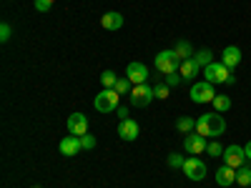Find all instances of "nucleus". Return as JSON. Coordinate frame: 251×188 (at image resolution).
<instances>
[{
    "instance_id": "1",
    "label": "nucleus",
    "mask_w": 251,
    "mask_h": 188,
    "mask_svg": "<svg viewBox=\"0 0 251 188\" xmlns=\"http://www.w3.org/2000/svg\"><path fill=\"white\" fill-rule=\"evenodd\" d=\"M224 131H226V123H224V118L216 111L214 113H203L196 120V133L203 136V138H219Z\"/></svg>"
},
{
    "instance_id": "2",
    "label": "nucleus",
    "mask_w": 251,
    "mask_h": 188,
    "mask_svg": "<svg viewBox=\"0 0 251 188\" xmlns=\"http://www.w3.org/2000/svg\"><path fill=\"white\" fill-rule=\"evenodd\" d=\"M203 75H206V80L211 83V86H214V83H224V86H234V83H236V75H231V68H226L221 60L219 63L214 60L211 66H206Z\"/></svg>"
},
{
    "instance_id": "3",
    "label": "nucleus",
    "mask_w": 251,
    "mask_h": 188,
    "mask_svg": "<svg viewBox=\"0 0 251 188\" xmlns=\"http://www.w3.org/2000/svg\"><path fill=\"white\" fill-rule=\"evenodd\" d=\"M118 91L116 88H103L98 95H96V100H93V106H96V111L98 113H113L116 108H118Z\"/></svg>"
},
{
    "instance_id": "4",
    "label": "nucleus",
    "mask_w": 251,
    "mask_h": 188,
    "mask_svg": "<svg viewBox=\"0 0 251 188\" xmlns=\"http://www.w3.org/2000/svg\"><path fill=\"white\" fill-rule=\"evenodd\" d=\"M178 68H181V60L176 58L174 48H171V50H161V53H156V70H158V73L171 75V73H178Z\"/></svg>"
},
{
    "instance_id": "5",
    "label": "nucleus",
    "mask_w": 251,
    "mask_h": 188,
    "mask_svg": "<svg viewBox=\"0 0 251 188\" xmlns=\"http://www.w3.org/2000/svg\"><path fill=\"white\" fill-rule=\"evenodd\" d=\"M131 106H136V108H146L149 103L156 98V91H153V86H149V83H141V86H133L131 88Z\"/></svg>"
},
{
    "instance_id": "6",
    "label": "nucleus",
    "mask_w": 251,
    "mask_h": 188,
    "mask_svg": "<svg viewBox=\"0 0 251 188\" xmlns=\"http://www.w3.org/2000/svg\"><path fill=\"white\" fill-rule=\"evenodd\" d=\"M191 100L194 103H211L214 98H216V93H214V86L208 80H199V83H194L191 86Z\"/></svg>"
},
{
    "instance_id": "7",
    "label": "nucleus",
    "mask_w": 251,
    "mask_h": 188,
    "mask_svg": "<svg viewBox=\"0 0 251 188\" xmlns=\"http://www.w3.org/2000/svg\"><path fill=\"white\" fill-rule=\"evenodd\" d=\"M224 163L226 165H231V168H241V165H244V161H249L246 158V151H244V145H226V148H224Z\"/></svg>"
},
{
    "instance_id": "8",
    "label": "nucleus",
    "mask_w": 251,
    "mask_h": 188,
    "mask_svg": "<svg viewBox=\"0 0 251 188\" xmlns=\"http://www.w3.org/2000/svg\"><path fill=\"white\" fill-rule=\"evenodd\" d=\"M183 173H186L188 181H203V178H206V163L199 161L196 156L186 158V163H183Z\"/></svg>"
},
{
    "instance_id": "9",
    "label": "nucleus",
    "mask_w": 251,
    "mask_h": 188,
    "mask_svg": "<svg viewBox=\"0 0 251 188\" xmlns=\"http://www.w3.org/2000/svg\"><path fill=\"white\" fill-rule=\"evenodd\" d=\"M206 145H208V138L199 136L196 131H194V133H188V136L183 138V151H186L188 156H199V153H203V151H206Z\"/></svg>"
},
{
    "instance_id": "10",
    "label": "nucleus",
    "mask_w": 251,
    "mask_h": 188,
    "mask_svg": "<svg viewBox=\"0 0 251 188\" xmlns=\"http://www.w3.org/2000/svg\"><path fill=\"white\" fill-rule=\"evenodd\" d=\"M126 78H128L133 86H141V83L149 80V68H146L143 63H128V68H126Z\"/></svg>"
},
{
    "instance_id": "11",
    "label": "nucleus",
    "mask_w": 251,
    "mask_h": 188,
    "mask_svg": "<svg viewBox=\"0 0 251 188\" xmlns=\"http://www.w3.org/2000/svg\"><path fill=\"white\" fill-rule=\"evenodd\" d=\"M68 133L71 136H86L88 133V118L83 116V113L68 116Z\"/></svg>"
},
{
    "instance_id": "12",
    "label": "nucleus",
    "mask_w": 251,
    "mask_h": 188,
    "mask_svg": "<svg viewBox=\"0 0 251 188\" xmlns=\"http://www.w3.org/2000/svg\"><path fill=\"white\" fill-rule=\"evenodd\" d=\"M60 156H66V158H71V156H75L78 151H83V145H80V136H66L60 141Z\"/></svg>"
},
{
    "instance_id": "13",
    "label": "nucleus",
    "mask_w": 251,
    "mask_h": 188,
    "mask_svg": "<svg viewBox=\"0 0 251 188\" xmlns=\"http://www.w3.org/2000/svg\"><path fill=\"white\" fill-rule=\"evenodd\" d=\"M138 133H141V125L136 123V120H121L118 123V136L123 138V141H136L138 138Z\"/></svg>"
},
{
    "instance_id": "14",
    "label": "nucleus",
    "mask_w": 251,
    "mask_h": 188,
    "mask_svg": "<svg viewBox=\"0 0 251 188\" xmlns=\"http://www.w3.org/2000/svg\"><path fill=\"white\" fill-rule=\"evenodd\" d=\"M216 183L221 188H228V186H234L236 183V168H231V165H221V168L216 171Z\"/></svg>"
},
{
    "instance_id": "15",
    "label": "nucleus",
    "mask_w": 251,
    "mask_h": 188,
    "mask_svg": "<svg viewBox=\"0 0 251 188\" xmlns=\"http://www.w3.org/2000/svg\"><path fill=\"white\" fill-rule=\"evenodd\" d=\"M199 70H201V66L196 63V58L181 60V68H178V73H181V78H183V80H196Z\"/></svg>"
},
{
    "instance_id": "16",
    "label": "nucleus",
    "mask_w": 251,
    "mask_h": 188,
    "mask_svg": "<svg viewBox=\"0 0 251 188\" xmlns=\"http://www.w3.org/2000/svg\"><path fill=\"white\" fill-rule=\"evenodd\" d=\"M100 25L106 28V30H118V28H123V15L116 13V10L103 13V15H100Z\"/></svg>"
},
{
    "instance_id": "17",
    "label": "nucleus",
    "mask_w": 251,
    "mask_h": 188,
    "mask_svg": "<svg viewBox=\"0 0 251 188\" xmlns=\"http://www.w3.org/2000/svg\"><path fill=\"white\" fill-rule=\"evenodd\" d=\"M221 63L226 68H236L239 63H241V50L236 48V46H228V48H224V53H221Z\"/></svg>"
},
{
    "instance_id": "18",
    "label": "nucleus",
    "mask_w": 251,
    "mask_h": 188,
    "mask_svg": "<svg viewBox=\"0 0 251 188\" xmlns=\"http://www.w3.org/2000/svg\"><path fill=\"white\" fill-rule=\"evenodd\" d=\"M174 53H176L178 60H188V58H194V55H196L194 48H191V43H186V40H178L176 48H174Z\"/></svg>"
},
{
    "instance_id": "19",
    "label": "nucleus",
    "mask_w": 251,
    "mask_h": 188,
    "mask_svg": "<svg viewBox=\"0 0 251 188\" xmlns=\"http://www.w3.org/2000/svg\"><path fill=\"white\" fill-rule=\"evenodd\" d=\"M176 128H178L181 133H194V131H196V120L188 118V116H181V118L176 120Z\"/></svg>"
},
{
    "instance_id": "20",
    "label": "nucleus",
    "mask_w": 251,
    "mask_h": 188,
    "mask_svg": "<svg viewBox=\"0 0 251 188\" xmlns=\"http://www.w3.org/2000/svg\"><path fill=\"white\" fill-rule=\"evenodd\" d=\"M211 106H214L216 113H226L228 108H231V98H228V95H216V98L211 100Z\"/></svg>"
},
{
    "instance_id": "21",
    "label": "nucleus",
    "mask_w": 251,
    "mask_h": 188,
    "mask_svg": "<svg viewBox=\"0 0 251 188\" xmlns=\"http://www.w3.org/2000/svg\"><path fill=\"white\" fill-rule=\"evenodd\" d=\"M236 183H239L241 188L251 186V168H249V165H241V168H236Z\"/></svg>"
},
{
    "instance_id": "22",
    "label": "nucleus",
    "mask_w": 251,
    "mask_h": 188,
    "mask_svg": "<svg viewBox=\"0 0 251 188\" xmlns=\"http://www.w3.org/2000/svg\"><path fill=\"white\" fill-rule=\"evenodd\" d=\"M194 58H196V63H199V66H201V68H206V66H211V63H214V53H211V50H208V48H203V50H199V53H196Z\"/></svg>"
},
{
    "instance_id": "23",
    "label": "nucleus",
    "mask_w": 251,
    "mask_h": 188,
    "mask_svg": "<svg viewBox=\"0 0 251 188\" xmlns=\"http://www.w3.org/2000/svg\"><path fill=\"white\" fill-rule=\"evenodd\" d=\"M116 73L113 70H103L100 73V83H103V88H116Z\"/></svg>"
},
{
    "instance_id": "24",
    "label": "nucleus",
    "mask_w": 251,
    "mask_h": 188,
    "mask_svg": "<svg viewBox=\"0 0 251 188\" xmlns=\"http://www.w3.org/2000/svg\"><path fill=\"white\" fill-rule=\"evenodd\" d=\"M131 88H133V83H131L128 78H118V80H116V91H118L121 95L131 93Z\"/></svg>"
},
{
    "instance_id": "25",
    "label": "nucleus",
    "mask_w": 251,
    "mask_h": 188,
    "mask_svg": "<svg viewBox=\"0 0 251 188\" xmlns=\"http://www.w3.org/2000/svg\"><path fill=\"white\" fill-rule=\"evenodd\" d=\"M206 153H208V156H214V158H216V156H224L221 143H219V141H211V143L206 145Z\"/></svg>"
},
{
    "instance_id": "26",
    "label": "nucleus",
    "mask_w": 251,
    "mask_h": 188,
    "mask_svg": "<svg viewBox=\"0 0 251 188\" xmlns=\"http://www.w3.org/2000/svg\"><path fill=\"white\" fill-rule=\"evenodd\" d=\"M80 145H83V151H93L96 148V136H80Z\"/></svg>"
},
{
    "instance_id": "27",
    "label": "nucleus",
    "mask_w": 251,
    "mask_h": 188,
    "mask_svg": "<svg viewBox=\"0 0 251 188\" xmlns=\"http://www.w3.org/2000/svg\"><path fill=\"white\" fill-rule=\"evenodd\" d=\"M183 163H186L183 156H178V153H171L169 156V165H171V168H183Z\"/></svg>"
},
{
    "instance_id": "28",
    "label": "nucleus",
    "mask_w": 251,
    "mask_h": 188,
    "mask_svg": "<svg viewBox=\"0 0 251 188\" xmlns=\"http://www.w3.org/2000/svg\"><path fill=\"white\" fill-rule=\"evenodd\" d=\"M53 3H55V0H35V10L38 13H48L53 8Z\"/></svg>"
},
{
    "instance_id": "29",
    "label": "nucleus",
    "mask_w": 251,
    "mask_h": 188,
    "mask_svg": "<svg viewBox=\"0 0 251 188\" xmlns=\"http://www.w3.org/2000/svg\"><path fill=\"white\" fill-rule=\"evenodd\" d=\"M153 91H156V98H158V100L169 98V86H166V83H158V86H153Z\"/></svg>"
},
{
    "instance_id": "30",
    "label": "nucleus",
    "mask_w": 251,
    "mask_h": 188,
    "mask_svg": "<svg viewBox=\"0 0 251 188\" xmlns=\"http://www.w3.org/2000/svg\"><path fill=\"white\" fill-rule=\"evenodd\" d=\"M183 78H181V73H171V75H166V86L169 88H174V86H178Z\"/></svg>"
},
{
    "instance_id": "31",
    "label": "nucleus",
    "mask_w": 251,
    "mask_h": 188,
    "mask_svg": "<svg viewBox=\"0 0 251 188\" xmlns=\"http://www.w3.org/2000/svg\"><path fill=\"white\" fill-rule=\"evenodd\" d=\"M10 25L8 23H3V25H0V40H3V43H8V40H10Z\"/></svg>"
},
{
    "instance_id": "32",
    "label": "nucleus",
    "mask_w": 251,
    "mask_h": 188,
    "mask_svg": "<svg viewBox=\"0 0 251 188\" xmlns=\"http://www.w3.org/2000/svg\"><path fill=\"white\" fill-rule=\"evenodd\" d=\"M116 116H118V120H128V108H116Z\"/></svg>"
},
{
    "instance_id": "33",
    "label": "nucleus",
    "mask_w": 251,
    "mask_h": 188,
    "mask_svg": "<svg viewBox=\"0 0 251 188\" xmlns=\"http://www.w3.org/2000/svg\"><path fill=\"white\" fill-rule=\"evenodd\" d=\"M244 151H246V158H249V161H251V141H249V143H246V145H244Z\"/></svg>"
},
{
    "instance_id": "34",
    "label": "nucleus",
    "mask_w": 251,
    "mask_h": 188,
    "mask_svg": "<svg viewBox=\"0 0 251 188\" xmlns=\"http://www.w3.org/2000/svg\"><path fill=\"white\" fill-rule=\"evenodd\" d=\"M33 188H40V186H33Z\"/></svg>"
}]
</instances>
